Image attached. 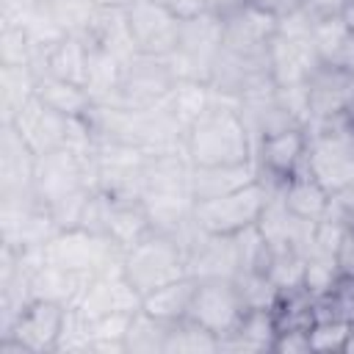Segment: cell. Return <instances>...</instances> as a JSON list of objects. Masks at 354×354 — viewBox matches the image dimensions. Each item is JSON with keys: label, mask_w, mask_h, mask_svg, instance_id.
Returning <instances> with one entry per match:
<instances>
[{"label": "cell", "mask_w": 354, "mask_h": 354, "mask_svg": "<svg viewBox=\"0 0 354 354\" xmlns=\"http://www.w3.org/2000/svg\"><path fill=\"white\" fill-rule=\"evenodd\" d=\"M246 3H252V6L263 8V11L274 14V17H285V14H293V11H299L304 0H246Z\"/></svg>", "instance_id": "60d3db41"}, {"label": "cell", "mask_w": 354, "mask_h": 354, "mask_svg": "<svg viewBox=\"0 0 354 354\" xmlns=\"http://www.w3.org/2000/svg\"><path fill=\"white\" fill-rule=\"evenodd\" d=\"M152 230L149 216L141 205V199H113L111 196V207H108V218H105V235L122 249H133L136 243H141Z\"/></svg>", "instance_id": "cb8c5ba5"}, {"label": "cell", "mask_w": 354, "mask_h": 354, "mask_svg": "<svg viewBox=\"0 0 354 354\" xmlns=\"http://www.w3.org/2000/svg\"><path fill=\"white\" fill-rule=\"evenodd\" d=\"M147 158L141 149L113 141H100L91 155L94 188L113 199H141Z\"/></svg>", "instance_id": "ba28073f"}, {"label": "cell", "mask_w": 354, "mask_h": 354, "mask_svg": "<svg viewBox=\"0 0 354 354\" xmlns=\"http://www.w3.org/2000/svg\"><path fill=\"white\" fill-rule=\"evenodd\" d=\"M340 17L346 19L348 30H354V0H348V3H346V8H343V14H340Z\"/></svg>", "instance_id": "f6af8a7d"}, {"label": "cell", "mask_w": 354, "mask_h": 354, "mask_svg": "<svg viewBox=\"0 0 354 354\" xmlns=\"http://www.w3.org/2000/svg\"><path fill=\"white\" fill-rule=\"evenodd\" d=\"M166 329H169L166 324H160L152 315H147L144 310H138L127 326V337H124L127 354H163Z\"/></svg>", "instance_id": "d6a6232c"}, {"label": "cell", "mask_w": 354, "mask_h": 354, "mask_svg": "<svg viewBox=\"0 0 354 354\" xmlns=\"http://www.w3.org/2000/svg\"><path fill=\"white\" fill-rule=\"evenodd\" d=\"M346 36H348V25H346L343 17L313 19V44H315V53H318L321 64H329L335 58V53L346 41Z\"/></svg>", "instance_id": "d590c367"}, {"label": "cell", "mask_w": 354, "mask_h": 354, "mask_svg": "<svg viewBox=\"0 0 354 354\" xmlns=\"http://www.w3.org/2000/svg\"><path fill=\"white\" fill-rule=\"evenodd\" d=\"M8 127L22 138V144L39 158L53 149H61L66 141V116L47 108L41 100H33L8 122Z\"/></svg>", "instance_id": "e0dca14e"}, {"label": "cell", "mask_w": 354, "mask_h": 354, "mask_svg": "<svg viewBox=\"0 0 354 354\" xmlns=\"http://www.w3.org/2000/svg\"><path fill=\"white\" fill-rule=\"evenodd\" d=\"M0 133V196L30 194L36 155L22 144V138L8 124H3Z\"/></svg>", "instance_id": "44dd1931"}, {"label": "cell", "mask_w": 354, "mask_h": 354, "mask_svg": "<svg viewBox=\"0 0 354 354\" xmlns=\"http://www.w3.org/2000/svg\"><path fill=\"white\" fill-rule=\"evenodd\" d=\"M130 0H94L97 8H124Z\"/></svg>", "instance_id": "ee69618b"}, {"label": "cell", "mask_w": 354, "mask_h": 354, "mask_svg": "<svg viewBox=\"0 0 354 354\" xmlns=\"http://www.w3.org/2000/svg\"><path fill=\"white\" fill-rule=\"evenodd\" d=\"M86 282H88V277L66 271L47 260H41L39 266L30 268V296L41 299V301L61 304V307H75Z\"/></svg>", "instance_id": "603a6c76"}, {"label": "cell", "mask_w": 354, "mask_h": 354, "mask_svg": "<svg viewBox=\"0 0 354 354\" xmlns=\"http://www.w3.org/2000/svg\"><path fill=\"white\" fill-rule=\"evenodd\" d=\"M221 47H224V19L218 14L202 11L191 19H183L177 47L166 58L174 80L210 83Z\"/></svg>", "instance_id": "5b68a950"}, {"label": "cell", "mask_w": 354, "mask_h": 354, "mask_svg": "<svg viewBox=\"0 0 354 354\" xmlns=\"http://www.w3.org/2000/svg\"><path fill=\"white\" fill-rule=\"evenodd\" d=\"M194 290H196V279L191 274L188 277H180V279H174L169 285H160V288L144 293L141 296V310L147 315H152L155 321L171 326L177 321H185L188 318Z\"/></svg>", "instance_id": "d4e9b609"}, {"label": "cell", "mask_w": 354, "mask_h": 354, "mask_svg": "<svg viewBox=\"0 0 354 354\" xmlns=\"http://www.w3.org/2000/svg\"><path fill=\"white\" fill-rule=\"evenodd\" d=\"M246 0H205V6H207V11H213V14H218L221 19L224 17H230L232 11H238L241 6H243Z\"/></svg>", "instance_id": "b9f144b4"}, {"label": "cell", "mask_w": 354, "mask_h": 354, "mask_svg": "<svg viewBox=\"0 0 354 354\" xmlns=\"http://www.w3.org/2000/svg\"><path fill=\"white\" fill-rule=\"evenodd\" d=\"M277 25H279V17L252 3H243L238 11L224 17V50L241 58L266 61Z\"/></svg>", "instance_id": "9a60e30c"}, {"label": "cell", "mask_w": 354, "mask_h": 354, "mask_svg": "<svg viewBox=\"0 0 354 354\" xmlns=\"http://www.w3.org/2000/svg\"><path fill=\"white\" fill-rule=\"evenodd\" d=\"M274 194V183L254 180L238 191L194 205V227L205 235H238L254 227Z\"/></svg>", "instance_id": "8992f818"}, {"label": "cell", "mask_w": 354, "mask_h": 354, "mask_svg": "<svg viewBox=\"0 0 354 354\" xmlns=\"http://www.w3.org/2000/svg\"><path fill=\"white\" fill-rule=\"evenodd\" d=\"M340 282H343V271H340V263H337L335 252H324V249H307L304 252L301 290L313 301H326L337 290Z\"/></svg>", "instance_id": "83f0119b"}, {"label": "cell", "mask_w": 354, "mask_h": 354, "mask_svg": "<svg viewBox=\"0 0 354 354\" xmlns=\"http://www.w3.org/2000/svg\"><path fill=\"white\" fill-rule=\"evenodd\" d=\"M36 100H41L47 108H53L55 113L72 119V116H88L94 100L88 94L86 86H77L72 80L39 72L36 75Z\"/></svg>", "instance_id": "4316f807"}, {"label": "cell", "mask_w": 354, "mask_h": 354, "mask_svg": "<svg viewBox=\"0 0 354 354\" xmlns=\"http://www.w3.org/2000/svg\"><path fill=\"white\" fill-rule=\"evenodd\" d=\"M246 307L235 288V279H196L188 318L216 335L218 340L230 337L243 321Z\"/></svg>", "instance_id": "30bf717a"}, {"label": "cell", "mask_w": 354, "mask_h": 354, "mask_svg": "<svg viewBox=\"0 0 354 354\" xmlns=\"http://www.w3.org/2000/svg\"><path fill=\"white\" fill-rule=\"evenodd\" d=\"M351 335H354V321H348L346 315L329 313L318 304V315L307 329L310 351H346Z\"/></svg>", "instance_id": "f546056e"}, {"label": "cell", "mask_w": 354, "mask_h": 354, "mask_svg": "<svg viewBox=\"0 0 354 354\" xmlns=\"http://www.w3.org/2000/svg\"><path fill=\"white\" fill-rule=\"evenodd\" d=\"M124 19L133 36V44L144 55L169 58L180 39V22L158 0H130L124 6Z\"/></svg>", "instance_id": "7c38bea8"}, {"label": "cell", "mask_w": 354, "mask_h": 354, "mask_svg": "<svg viewBox=\"0 0 354 354\" xmlns=\"http://www.w3.org/2000/svg\"><path fill=\"white\" fill-rule=\"evenodd\" d=\"M207 351H221V340L194 324L191 318L177 321L166 329L163 340V354H207Z\"/></svg>", "instance_id": "4dcf8cb0"}, {"label": "cell", "mask_w": 354, "mask_h": 354, "mask_svg": "<svg viewBox=\"0 0 354 354\" xmlns=\"http://www.w3.org/2000/svg\"><path fill=\"white\" fill-rule=\"evenodd\" d=\"M133 315L116 313V315L88 318L91 321V354H127L124 337H127V326Z\"/></svg>", "instance_id": "1f68e13d"}, {"label": "cell", "mask_w": 354, "mask_h": 354, "mask_svg": "<svg viewBox=\"0 0 354 354\" xmlns=\"http://www.w3.org/2000/svg\"><path fill=\"white\" fill-rule=\"evenodd\" d=\"M324 66H335V69H340V72H354V30H348V36H346V41L340 44V50L335 53V58L329 61V64H324Z\"/></svg>", "instance_id": "ab89813d"}, {"label": "cell", "mask_w": 354, "mask_h": 354, "mask_svg": "<svg viewBox=\"0 0 354 354\" xmlns=\"http://www.w3.org/2000/svg\"><path fill=\"white\" fill-rule=\"evenodd\" d=\"M307 144H310V130L299 124L260 136L254 147V163L260 169V177L274 185H282L285 180L299 174L304 169Z\"/></svg>", "instance_id": "4fadbf2b"}, {"label": "cell", "mask_w": 354, "mask_h": 354, "mask_svg": "<svg viewBox=\"0 0 354 354\" xmlns=\"http://www.w3.org/2000/svg\"><path fill=\"white\" fill-rule=\"evenodd\" d=\"M122 254L124 252L105 232H94L86 227L58 230L44 246L47 263H55V266L83 274V277H94L105 268L122 266Z\"/></svg>", "instance_id": "52a82bcc"}, {"label": "cell", "mask_w": 354, "mask_h": 354, "mask_svg": "<svg viewBox=\"0 0 354 354\" xmlns=\"http://www.w3.org/2000/svg\"><path fill=\"white\" fill-rule=\"evenodd\" d=\"M348 0H304L301 8L313 17V19H321V17H340L343 8H346Z\"/></svg>", "instance_id": "74e56055"}, {"label": "cell", "mask_w": 354, "mask_h": 354, "mask_svg": "<svg viewBox=\"0 0 354 354\" xmlns=\"http://www.w3.org/2000/svg\"><path fill=\"white\" fill-rule=\"evenodd\" d=\"M88 66H91V44L75 33H66L50 47H44L36 61V72H47V75L72 80L77 86H86Z\"/></svg>", "instance_id": "ac0fdd59"}, {"label": "cell", "mask_w": 354, "mask_h": 354, "mask_svg": "<svg viewBox=\"0 0 354 354\" xmlns=\"http://www.w3.org/2000/svg\"><path fill=\"white\" fill-rule=\"evenodd\" d=\"M75 310H80L86 318H100V315H116V313H138L141 310V293L130 285L124 277L122 266L105 268L83 285Z\"/></svg>", "instance_id": "5bb4252c"}, {"label": "cell", "mask_w": 354, "mask_h": 354, "mask_svg": "<svg viewBox=\"0 0 354 354\" xmlns=\"http://www.w3.org/2000/svg\"><path fill=\"white\" fill-rule=\"evenodd\" d=\"M271 351H279V354H304V351H310L307 329H282V332H277V340H274Z\"/></svg>", "instance_id": "8d00e7d4"}, {"label": "cell", "mask_w": 354, "mask_h": 354, "mask_svg": "<svg viewBox=\"0 0 354 354\" xmlns=\"http://www.w3.org/2000/svg\"><path fill=\"white\" fill-rule=\"evenodd\" d=\"M346 119L354 122V72L348 75V86H346Z\"/></svg>", "instance_id": "7bdbcfd3"}, {"label": "cell", "mask_w": 354, "mask_h": 354, "mask_svg": "<svg viewBox=\"0 0 354 354\" xmlns=\"http://www.w3.org/2000/svg\"><path fill=\"white\" fill-rule=\"evenodd\" d=\"M50 8L58 25L64 28V33H75V36H83L100 11L94 0H50Z\"/></svg>", "instance_id": "e575fe53"}, {"label": "cell", "mask_w": 354, "mask_h": 354, "mask_svg": "<svg viewBox=\"0 0 354 354\" xmlns=\"http://www.w3.org/2000/svg\"><path fill=\"white\" fill-rule=\"evenodd\" d=\"M254 180H260V169L254 160L230 166H191V194L196 202L224 196Z\"/></svg>", "instance_id": "7402d4cb"}, {"label": "cell", "mask_w": 354, "mask_h": 354, "mask_svg": "<svg viewBox=\"0 0 354 354\" xmlns=\"http://www.w3.org/2000/svg\"><path fill=\"white\" fill-rule=\"evenodd\" d=\"M257 138L246 124L238 102L221 97L218 102L185 133V155L191 166H230L254 160Z\"/></svg>", "instance_id": "6da1fadb"}, {"label": "cell", "mask_w": 354, "mask_h": 354, "mask_svg": "<svg viewBox=\"0 0 354 354\" xmlns=\"http://www.w3.org/2000/svg\"><path fill=\"white\" fill-rule=\"evenodd\" d=\"M36 69L33 66H8L0 64V119L8 124L36 94Z\"/></svg>", "instance_id": "f1b7e54d"}, {"label": "cell", "mask_w": 354, "mask_h": 354, "mask_svg": "<svg viewBox=\"0 0 354 354\" xmlns=\"http://www.w3.org/2000/svg\"><path fill=\"white\" fill-rule=\"evenodd\" d=\"M91 354V321L69 307L66 310V318H64V329H61V337H58V346H55V354Z\"/></svg>", "instance_id": "836d02e7"}, {"label": "cell", "mask_w": 354, "mask_h": 354, "mask_svg": "<svg viewBox=\"0 0 354 354\" xmlns=\"http://www.w3.org/2000/svg\"><path fill=\"white\" fill-rule=\"evenodd\" d=\"M158 3L166 6L177 19H191V17L202 14V11H207L205 0H158Z\"/></svg>", "instance_id": "f35d334b"}, {"label": "cell", "mask_w": 354, "mask_h": 354, "mask_svg": "<svg viewBox=\"0 0 354 354\" xmlns=\"http://www.w3.org/2000/svg\"><path fill=\"white\" fill-rule=\"evenodd\" d=\"M122 271L130 279V285L144 296L160 285L188 277V249L183 238L149 232L141 243L122 254Z\"/></svg>", "instance_id": "277c9868"}, {"label": "cell", "mask_w": 354, "mask_h": 354, "mask_svg": "<svg viewBox=\"0 0 354 354\" xmlns=\"http://www.w3.org/2000/svg\"><path fill=\"white\" fill-rule=\"evenodd\" d=\"M304 169L332 196H340L354 183V122L337 119L321 127H310Z\"/></svg>", "instance_id": "3957f363"}, {"label": "cell", "mask_w": 354, "mask_h": 354, "mask_svg": "<svg viewBox=\"0 0 354 354\" xmlns=\"http://www.w3.org/2000/svg\"><path fill=\"white\" fill-rule=\"evenodd\" d=\"M346 227H348V232L354 238V210H346Z\"/></svg>", "instance_id": "bcb514c9"}, {"label": "cell", "mask_w": 354, "mask_h": 354, "mask_svg": "<svg viewBox=\"0 0 354 354\" xmlns=\"http://www.w3.org/2000/svg\"><path fill=\"white\" fill-rule=\"evenodd\" d=\"M268 75L274 86H304L318 72L321 58L313 44V17L299 8L279 17L277 33L268 44Z\"/></svg>", "instance_id": "7a4b0ae2"}, {"label": "cell", "mask_w": 354, "mask_h": 354, "mask_svg": "<svg viewBox=\"0 0 354 354\" xmlns=\"http://www.w3.org/2000/svg\"><path fill=\"white\" fill-rule=\"evenodd\" d=\"M277 194H279V199L285 202V207H288L296 218L310 221V224L321 221V218L332 210V205H335V199H337V196H332L307 169H301L299 174H293V177L285 180L282 185H277Z\"/></svg>", "instance_id": "ffe728a7"}, {"label": "cell", "mask_w": 354, "mask_h": 354, "mask_svg": "<svg viewBox=\"0 0 354 354\" xmlns=\"http://www.w3.org/2000/svg\"><path fill=\"white\" fill-rule=\"evenodd\" d=\"M83 188H94L91 158H80V155L69 152L66 147L36 158L30 194L41 205L50 207V205H55V202H61V199H66Z\"/></svg>", "instance_id": "9c48e42d"}, {"label": "cell", "mask_w": 354, "mask_h": 354, "mask_svg": "<svg viewBox=\"0 0 354 354\" xmlns=\"http://www.w3.org/2000/svg\"><path fill=\"white\" fill-rule=\"evenodd\" d=\"M346 86L348 72L335 66H318V72L307 83L310 94V127H321L337 119H346Z\"/></svg>", "instance_id": "d6986e66"}, {"label": "cell", "mask_w": 354, "mask_h": 354, "mask_svg": "<svg viewBox=\"0 0 354 354\" xmlns=\"http://www.w3.org/2000/svg\"><path fill=\"white\" fill-rule=\"evenodd\" d=\"M218 102V91L210 83L199 80H174L169 97L163 100L166 111L180 122V127L188 133L191 124H196L213 105Z\"/></svg>", "instance_id": "484cf974"}, {"label": "cell", "mask_w": 354, "mask_h": 354, "mask_svg": "<svg viewBox=\"0 0 354 354\" xmlns=\"http://www.w3.org/2000/svg\"><path fill=\"white\" fill-rule=\"evenodd\" d=\"M171 86H174V75L166 58L136 53L122 69V80H119L113 102L133 108V111L155 108L169 97Z\"/></svg>", "instance_id": "8fae6325"}, {"label": "cell", "mask_w": 354, "mask_h": 354, "mask_svg": "<svg viewBox=\"0 0 354 354\" xmlns=\"http://www.w3.org/2000/svg\"><path fill=\"white\" fill-rule=\"evenodd\" d=\"M69 307L33 299L14 321V326L0 337H14L25 354H55L64 318Z\"/></svg>", "instance_id": "2e32d148"}]
</instances>
